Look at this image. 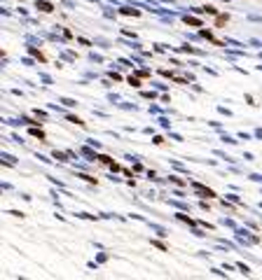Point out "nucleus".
Segmentation results:
<instances>
[{"instance_id":"f03ea898","label":"nucleus","mask_w":262,"mask_h":280,"mask_svg":"<svg viewBox=\"0 0 262 280\" xmlns=\"http://www.w3.org/2000/svg\"><path fill=\"white\" fill-rule=\"evenodd\" d=\"M194 189H199L201 194H206V196H208V199H211V196H215V194L211 192V189H206V187H201V184H194Z\"/></svg>"},{"instance_id":"39448f33","label":"nucleus","mask_w":262,"mask_h":280,"mask_svg":"<svg viewBox=\"0 0 262 280\" xmlns=\"http://www.w3.org/2000/svg\"><path fill=\"white\" fill-rule=\"evenodd\" d=\"M204 12H208V14H215L218 9H215V7H211V5H208V7H204Z\"/></svg>"},{"instance_id":"7ed1b4c3","label":"nucleus","mask_w":262,"mask_h":280,"mask_svg":"<svg viewBox=\"0 0 262 280\" xmlns=\"http://www.w3.org/2000/svg\"><path fill=\"white\" fill-rule=\"evenodd\" d=\"M31 133H33V135H38L40 140H44V133H42V131H38V129H31Z\"/></svg>"},{"instance_id":"20e7f679","label":"nucleus","mask_w":262,"mask_h":280,"mask_svg":"<svg viewBox=\"0 0 262 280\" xmlns=\"http://www.w3.org/2000/svg\"><path fill=\"white\" fill-rule=\"evenodd\" d=\"M227 14H222V17H218V26H222V24H227Z\"/></svg>"},{"instance_id":"f257e3e1","label":"nucleus","mask_w":262,"mask_h":280,"mask_svg":"<svg viewBox=\"0 0 262 280\" xmlns=\"http://www.w3.org/2000/svg\"><path fill=\"white\" fill-rule=\"evenodd\" d=\"M38 9H42V12H54V5L52 2H44V0H38Z\"/></svg>"}]
</instances>
